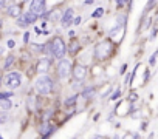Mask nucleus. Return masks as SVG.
<instances>
[{
    "label": "nucleus",
    "instance_id": "f257e3e1",
    "mask_svg": "<svg viewBox=\"0 0 158 139\" xmlns=\"http://www.w3.org/2000/svg\"><path fill=\"white\" fill-rule=\"evenodd\" d=\"M68 53V46L67 43L64 42V39L60 36H56L53 37L48 43H47V53L45 54H50L51 57H54L56 60H60L67 56Z\"/></svg>",
    "mask_w": 158,
    "mask_h": 139
},
{
    "label": "nucleus",
    "instance_id": "f03ea898",
    "mask_svg": "<svg viewBox=\"0 0 158 139\" xmlns=\"http://www.w3.org/2000/svg\"><path fill=\"white\" fill-rule=\"evenodd\" d=\"M113 42L112 40H102V42H98L95 45V50H93V54H95V59L102 62V60H107L109 57L113 56Z\"/></svg>",
    "mask_w": 158,
    "mask_h": 139
},
{
    "label": "nucleus",
    "instance_id": "7ed1b4c3",
    "mask_svg": "<svg viewBox=\"0 0 158 139\" xmlns=\"http://www.w3.org/2000/svg\"><path fill=\"white\" fill-rule=\"evenodd\" d=\"M34 90H36L39 94L47 96V94L53 93V90H54V81H53L50 76L42 74V76L37 77V81L34 82Z\"/></svg>",
    "mask_w": 158,
    "mask_h": 139
},
{
    "label": "nucleus",
    "instance_id": "20e7f679",
    "mask_svg": "<svg viewBox=\"0 0 158 139\" xmlns=\"http://www.w3.org/2000/svg\"><path fill=\"white\" fill-rule=\"evenodd\" d=\"M71 71H73V66H71V62L68 59H60L57 60V76L60 79H67L71 76Z\"/></svg>",
    "mask_w": 158,
    "mask_h": 139
},
{
    "label": "nucleus",
    "instance_id": "39448f33",
    "mask_svg": "<svg viewBox=\"0 0 158 139\" xmlns=\"http://www.w3.org/2000/svg\"><path fill=\"white\" fill-rule=\"evenodd\" d=\"M3 82H5V87H8L11 90H16L22 85V74L17 73V71H11L3 77Z\"/></svg>",
    "mask_w": 158,
    "mask_h": 139
},
{
    "label": "nucleus",
    "instance_id": "423d86ee",
    "mask_svg": "<svg viewBox=\"0 0 158 139\" xmlns=\"http://www.w3.org/2000/svg\"><path fill=\"white\" fill-rule=\"evenodd\" d=\"M40 16L39 14H36L34 11H27V13H23V14H20L19 17H17V25L19 26H28V25H33L37 19H39Z\"/></svg>",
    "mask_w": 158,
    "mask_h": 139
},
{
    "label": "nucleus",
    "instance_id": "0eeeda50",
    "mask_svg": "<svg viewBox=\"0 0 158 139\" xmlns=\"http://www.w3.org/2000/svg\"><path fill=\"white\" fill-rule=\"evenodd\" d=\"M73 81H79V82H84L87 77V66L84 63H74L73 65V71H71Z\"/></svg>",
    "mask_w": 158,
    "mask_h": 139
},
{
    "label": "nucleus",
    "instance_id": "6e6552de",
    "mask_svg": "<svg viewBox=\"0 0 158 139\" xmlns=\"http://www.w3.org/2000/svg\"><path fill=\"white\" fill-rule=\"evenodd\" d=\"M73 19H74V10H73L71 6H68V8L62 13V16H60V23H62V26H70V25H73Z\"/></svg>",
    "mask_w": 158,
    "mask_h": 139
},
{
    "label": "nucleus",
    "instance_id": "1a4fd4ad",
    "mask_svg": "<svg viewBox=\"0 0 158 139\" xmlns=\"http://www.w3.org/2000/svg\"><path fill=\"white\" fill-rule=\"evenodd\" d=\"M50 70H51V59H48V57H42V59L37 62L36 71H37L39 74H47Z\"/></svg>",
    "mask_w": 158,
    "mask_h": 139
},
{
    "label": "nucleus",
    "instance_id": "9d476101",
    "mask_svg": "<svg viewBox=\"0 0 158 139\" xmlns=\"http://www.w3.org/2000/svg\"><path fill=\"white\" fill-rule=\"evenodd\" d=\"M54 131H56V127L51 125L48 121H44V124H42L40 128H39V133H40L42 137H50V136H53Z\"/></svg>",
    "mask_w": 158,
    "mask_h": 139
},
{
    "label": "nucleus",
    "instance_id": "9b49d317",
    "mask_svg": "<svg viewBox=\"0 0 158 139\" xmlns=\"http://www.w3.org/2000/svg\"><path fill=\"white\" fill-rule=\"evenodd\" d=\"M45 2L47 0H31V11H34L36 14L42 16L47 10H45Z\"/></svg>",
    "mask_w": 158,
    "mask_h": 139
},
{
    "label": "nucleus",
    "instance_id": "f8f14e48",
    "mask_svg": "<svg viewBox=\"0 0 158 139\" xmlns=\"http://www.w3.org/2000/svg\"><path fill=\"white\" fill-rule=\"evenodd\" d=\"M79 94H81V97H84L85 101H90V99L96 94V88H95L93 85L85 87V88H82V91H79Z\"/></svg>",
    "mask_w": 158,
    "mask_h": 139
},
{
    "label": "nucleus",
    "instance_id": "ddd939ff",
    "mask_svg": "<svg viewBox=\"0 0 158 139\" xmlns=\"http://www.w3.org/2000/svg\"><path fill=\"white\" fill-rule=\"evenodd\" d=\"M6 13H8V16L10 17H14V19H17L20 14H22V10H20V6L19 5H10L8 6V10H6Z\"/></svg>",
    "mask_w": 158,
    "mask_h": 139
},
{
    "label": "nucleus",
    "instance_id": "4468645a",
    "mask_svg": "<svg viewBox=\"0 0 158 139\" xmlns=\"http://www.w3.org/2000/svg\"><path fill=\"white\" fill-rule=\"evenodd\" d=\"M81 97L79 96V93H74L73 96H70L65 102H64V105H65V108H74L76 107V104H77V99Z\"/></svg>",
    "mask_w": 158,
    "mask_h": 139
},
{
    "label": "nucleus",
    "instance_id": "2eb2a0df",
    "mask_svg": "<svg viewBox=\"0 0 158 139\" xmlns=\"http://www.w3.org/2000/svg\"><path fill=\"white\" fill-rule=\"evenodd\" d=\"M126 30V26H123V25H119V23H116L110 31H109V37L110 39H113V37H116V34H119L121 31H124Z\"/></svg>",
    "mask_w": 158,
    "mask_h": 139
},
{
    "label": "nucleus",
    "instance_id": "dca6fc26",
    "mask_svg": "<svg viewBox=\"0 0 158 139\" xmlns=\"http://www.w3.org/2000/svg\"><path fill=\"white\" fill-rule=\"evenodd\" d=\"M79 50H81V45H79V42H76V40H73V42L68 45V53H70L71 56H76V54L79 53Z\"/></svg>",
    "mask_w": 158,
    "mask_h": 139
},
{
    "label": "nucleus",
    "instance_id": "f3484780",
    "mask_svg": "<svg viewBox=\"0 0 158 139\" xmlns=\"http://www.w3.org/2000/svg\"><path fill=\"white\" fill-rule=\"evenodd\" d=\"M11 107H13V104H11L10 97H8V99H2V101H0V110L8 111V110H11Z\"/></svg>",
    "mask_w": 158,
    "mask_h": 139
},
{
    "label": "nucleus",
    "instance_id": "a211bd4d",
    "mask_svg": "<svg viewBox=\"0 0 158 139\" xmlns=\"http://www.w3.org/2000/svg\"><path fill=\"white\" fill-rule=\"evenodd\" d=\"M155 6H156V0H147V3H146V6H144V13H143V14L152 11Z\"/></svg>",
    "mask_w": 158,
    "mask_h": 139
},
{
    "label": "nucleus",
    "instance_id": "6ab92c4d",
    "mask_svg": "<svg viewBox=\"0 0 158 139\" xmlns=\"http://www.w3.org/2000/svg\"><path fill=\"white\" fill-rule=\"evenodd\" d=\"M102 16H104V8H102V6H99V8H96V10L93 11L92 19H101Z\"/></svg>",
    "mask_w": 158,
    "mask_h": 139
},
{
    "label": "nucleus",
    "instance_id": "aec40b11",
    "mask_svg": "<svg viewBox=\"0 0 158 139\" xmlns=\"http://www.w3.org/2000/svg\"><path fill=\"white\" fill-rule=\"evenodd\" d=\"M156 57H158V50H156V51H155V53H153V54L150 56V59H149V65H150V66H155Z\"/></svg>",
    "mask_w": 158,
    "mask_h": 139
},
{
    "label": "nucleus",
    "instance_id": "412c9836",
    "mask_svg": "<svg viewBox=\"0 0 158 139\" xmlns=\"http://www.w3.org/2000/svg\"><path fill=\"white\" fill-rule=\"evenodd\" d=\"M13 62H14V56L10 54V56L6 57V60H5V68H10V66L13 65Z\"/></svg>",
    "mask_w": 158,
    "mask_h": 139
},
{
    "label": "nucleus",
    "instance_id": "4be33fe9",
    "mask_svg": "<svg viewBox=\"0 0 158 139\" xmlns=\"http://www.w3.org/2000/svg\"><path fill=\"white\" fill-rule=\"evenodd\" d=\"M119 96H121V88H116V90H115V93H113V94H110V101H116Z\"/></svg>",
    "mask_w": 158,
    "mask_h": 139
},
{
    "label": "nucleus",
    "instance_id": "5701e85b",
    "mask_svg": "<svg viewBox=\"0 0 158 139\" xmlns=\"http://www.w3.org/2000/svg\"><path fill=\"white\" fill-rule=\"evenodd\" d=\"M149 79H150V71H149V68H146V73H144V82H143V84L146 85V84L149 82Z\"/></svg>",
    "mask_w": 158,
    "mask_h": 139
},
{
    "label": "nucleus",
    "instance_id": "b1692460",
    "mask_svg": "<svg viewBox=\"0 0 158 139\" xmlns=\"http://www.w3.org/2000/svg\"><path fill=\"white\" fill-rule=\"evenodd\" d=\"M136 99H138V94H136V93H133V91H132V93H130V94H129V102H130V104H132V102H133V101H136Z\"/></svg>",
    "mask_w": 158,
    "mask_h": 139
},
{
    "label": "nucleus",
    "instance_id": "393cba45",
    "mask_svg": "<svg viewBox=\"0 0 158 139\" xmlns=\"http://www.w3.org/2000/svg\"><path fill=\"white\" fill-rule=\"evenodd\" d=\"M11 96H13L11 91H8V93H0V101H2V99H8V97H11Z\"/></svg>",
    "mask_w": 158,
    "mask_h": 139
},
{
    "label": "nucleus",
    "instance_id": "a878e982",
    "mask_svg": "<svg viewBox=\"0 0 158 139\" xmlns=\"http://www.w3.org/2000/svg\"><path fill=\"white\" fill-rule=\"evenodd\" d=\"M126 71H127V63H123V65H121V68H119V74L123 76Z\"/></svg>",
    "mask_w": 158,
    "mask_h": 139
},
{
    "label": "nucleus",
    "instance_id": "bb28decb",
    "mask_svg": "<svg viewBox=\"0 0 158 139\" xmlns=\"http://www.w3.org/2000/svg\"><path fill=\"white\" fill-rule=\"evenodd\" d=\"M81 22H82V19H81V17H79V16L73 19V25H74V26H77L79 23H81Z\"/></svg>",
    "mask_w": 158,
    "mask_h": 139
},
{
    "label": "nucleus",
    "instance_id": "cd10ccee",
    "mask_svg": "<svg viewBox=\"0 0 158 139\" xmlns=\"http://www.w3.org/2000/svg\"><path fill=\"white\" fill-rule=\"evenodd\" d=\"M124 5H126V0H116V6L118 8H124Z\"/></svg>",
    "mask_w": 158,
    "mask_h": 139
},
{
    "label": "nucleus",
    "instance_id": "c85d7f7f",
    "mask_svg": "<svg viewBox=\"0 0 158 139\" xmlns=\"http://www.w3.org/2000/svg\"><path fill=\"white\" fill-rule=\"evenodd\" d=\"M156 33H158V28H156V26H153V28H152V33H150V39H155Z\"/></svg>",
    "mask_w": 158,
    "mask_h": 139
},
{
    "label": "nucleus",
    "instance_id": "c756f323",
    "mask_svg": "<svg viewBox=\"0 0 158 139\" xmlns=\"http://www.w3.org/2000/svg\"><path fill=\"white\" fill-rule=\"evenodd\" d=\"M14 46H16V42H14L13 39H10V40H8V48H14Z\"/></svg>",
    "mask_w": 158,
    "mask_h": 139
},
{
    "label": "nucleus",
    "instance_id": "7c9ffc66",
    "mask_svg": "<svg viewBox=\"0 0 158 139\" xmlns=\"http://www.w3.org/2000/svg\"><path fill=\"white\" fill-rule=\"evenodd\" d=\"M23 40H25V43H28V40H30V33H25V36H23Z\"/></svg>",
    "mask_w": 158,
    "mask_h": 139
},
{
    "label": "nucleus",
    "instance_id": "2f4dec72",
    "mask_svg": "<svg viewBox=\"0 0 158 139\" xmlns=\"http://www.w3.org/2000/svg\"><path fill=\"white\" fill-rule=\"evenodd\" d=\"M95 3V0H84V5H92Z\"/></svg>",
    "mask_w": 158,
    "mask_h": 139
},
{
    "label": "nucleus",
    "instance_id": "473e14b6",
    "mask_svg": "<svg viewBox=\"0 0 158 139\" xmlns=\"http://www.w3.org/2000/svg\"><path fill=\"white\" fill-rule=\"evenodd\" d=\"M5 2H6V0H0V10L5 6Z\"/></svg>",
    "mask_w": 158,
    "mask_h": 139
},
{
    "label": "nucleus",
    "instance_id": "72a5a7b5",
    "mask_svg": "<svg viewBox=\"0 0 158 139\" xmlns=\"http://www.w3.org/2000/svg\"><path fill=\"white\" fill-rule=\"evenodd\" d=\"M74 34H76L74 30H73V31H68V36H70V37H74Z\"/></svg>",
    "mask_w": 158,
    "mask_h": 139
},
{
    "label": "nucleus",
    "instance_id": "f704fd0d",
    "mask_svg": "<svg viewBox=\"0 0 158 139\" xmlns=\"http://www.w3.org/2000/svg\"><path fill=\"white\" fill-rule=\"evenodd\" d=\"M0 84H2V71H0Z\"/></svg>",
    "mask_w": 158,
    "mask_h": 139
},
{
    "label": "nucleus",
    "instance_id": "c9c22d12",
    "mask_svg": "<svg viewBox=\"0 0 158 139\" xmlns=\"http://www.w3.org/2000/svg\"><path fill=\"white\" fill-rule=\"evenodd\" d=\"M2 53H3V48H2V46H0V54H2Z\"/></svg>",
    "mask_w": 158,
    "mask_h": 139
},
{
    "label": "nucleus",
    "instance_id": "e433bc0d",
    "mask_svg": "<svg viewBox=\"0 0 158 139\" xmlns=\"http://www.w3.org/2000/svg\"><path fill=\"white\" fill-rule=\"evenodd\" d=\"M156 20H158V11H156Z\"/></svg>",
    "mask_w": 158,
    "mask_h": 139
},
{
    "label": "nucleus",
    "instance_id": "4c0bfd02",
    "mask_svg": "<svg viewBox=\"0 0 158 139\" xmlns=\"http://www.w3.org/2000/svg\"><path fill=\"white\" fill-rule=\"evenodd\" d=\"M0 26H2V22H0Z\"/></svg>",
    "mask_w": 158,
    "mask_h": 139
}]
</instances>
